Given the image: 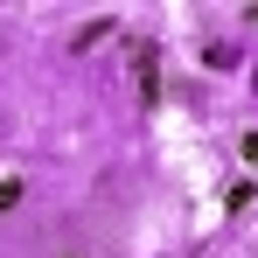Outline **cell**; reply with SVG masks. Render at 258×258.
I'll return each instance as SVG.
<instances>
[{
  "instance_id": "obj_4",
  "label": "cell",
  "mask_w": 258,
  "mask_h": 258,
  "mask_svg": "<svg viewBox=\"0 0 258 258\" xmlns=\"http://www.w3.org/2000/svg\"><path fill=\"white\" fill-rule=\"evenodd\" d=\"M237 154H244V168H258V133H244V140H237Z\"/></svg>"
},
{
  "instance_id": "obj_2",
  "label": "cell",
  "mask_w": 258,
  "mask_h": 258,
  "mask_svg": "<svg viewBox=\"0 0 258 258\" xmlns=\"http://www.w3.org/2000/svg\"><path fill=\"white\" fill-rule=\"evenodd\" d=\"M105 35H112V21H84V28L70 35V49H91V42H105Z\"/></svg>"
},
{
  "instance_id": "obj_3",
  "label": "cell",
  "mask_w": 258,
  "mask_h": 258,
  "mask_svg": "<svg viewBox=\"0 0 258 258\" xmlns=\"http://www.w3.org/2000/svg\"><path fill=\"white\" fill-rule=\"evenodd\" d=\"M14 203H21V174H7V181H0V210H14Z\"/></svg>"
},
{
  "instance_id": "obj_1",
  "label": "cell",
  "mask_w": 258,
  "mask_h": 258,
  "mask_svg": "<svg viewBox=\"0 0 258 258\" xmlns=\"http://www.w3.org/2000/svg\"><path fill=\"white\" fill-rule=\"evenodd\" d=\"M126 56H133V84H140V105L154 112V105H161V49L147 42V35H133V42H126Z\"/></svg>"
}]
</instances>
